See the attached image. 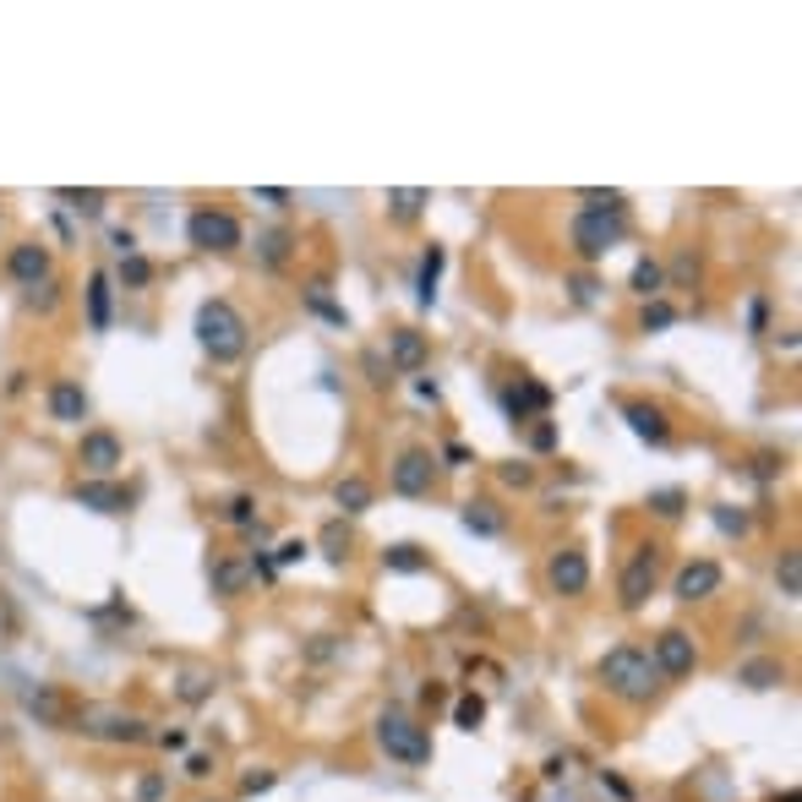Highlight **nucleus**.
Listing matches in <instances>:
<instances>
[{
	"label": "nucleus",
	"mask_w": 802,
	"mask_h": 802,
	"mask_svg": "<svg viewBox=\"0 0 802 802\" xmlns=\"http://www.w3.org/2000/svg\"><path fill=\"white\" fill-rule=\"evenodd\" d=\"M55 197H61L66 208H77V213H88V219H94V213H104V202H110V192H99V186H88V192H77V186H61Z\"/></svg>",
	"instance_id": "obj_40"
},
{
	"label": "nucleus",
	"mask_w": 802,
	"mask_h": 802,
	"mask_svg": "<svg viewBox=\"0 0 802 802\" xmlns=\"http://www.w3.org/2000/svg\"><path fill=\"white\" fill-rule=\"evenodd\" d=\"M153 273H159V268H153V257L132 251V257H121V262H115V273H110V279H115L121 289H148V284H153Z\"/></svg>",
	"instance_id": "obj_31"
},
{
	"label": "nucleus",
	"mask_w": 802,
	"mask_h": 802,
	"mask_svg": "<svg viewBox=\"0 0 802 802\" xmlns=\"http://www.w3.org/2000/svg\"><path fill=\"white\" fill-rule=\"evenodd\" d=\"M775 802H802V791H797V786H786V791H780Z\"/></svg>",
	"instance_id": "obj_62"
},
{
	"label": "nucleus",
	"mask_w": 802,
	"mask_h": 802,
	"mask_svg": "<svg viewBox=\"0 0 802 802\" xmlns=\"http://www.w3.org/2000/svg\"><path fill=\"white\" fill-rule=\"evenodd\" d=\"M257 262L268 268V273H279V268H289V257H295V230H284V224H273V230H257Z\"/></svg>",
	"instance_id": "obj_22"
},
{
	"label": "nucleus",
	"mask_w": 802,
	"mask_h": 802,
	"mask_svg": "<svg viewBox=\"0 0 802 802\" xmlns=\"http://www.w3.org/2000/svg\"><path fill=\"white\" fill-rule=\"evenodd\" d=\"M186 240H192L197 251L230 257V251L246 246V230H240V219H235L230 208H197V213L186 219Z\"/></svg>",
	"instance_id": "obj_6"
},
{
	"label": "nucleus",
	"mask_w": 802,
	"mask_h": 802,
	"mask_svg": "<svg viewBox=\"0 0 802 802\" xmlns=\"http://www.w3.org/2000/svg\"><path fill=\"white\" fill-rule=\"evenodd\" d=\"M443 699H448V688H443V682H437V677H432V682H427V688H421V704H427V710H432V704H443Z\"/></svg>",
	"instance_id": "obj_61"
},
{
	"label": "nucleus",
	"mask_w": 802,
	"mask_h": 802,
	"mask_svg": "<svg viewBox=\"0 0 802 802\" xmlns=\"http://www.w3.org/2000/svg\"><path fill=\"white\" fill-rule=\"evenodd\" d=\"M186 775H192V780H208V775H213V753H192V758H186Z\"/></svg>",
	"instance_id": "obj_55"
},
{
	"label": "nucleus",
	"mask_w": 802,
	"mask_h": 802,
	"mask_svg": "<svg viewBox=\"0 0 802 802\" xmlns=\"http://www.w3.org/2000/svg\"><path fill=\"white\" fill-rule=\"evenodd\" d=\"M416 393H421V405H443V387L432 377H416Z\"/></svg>",
	"instance_id": "obj_57"
},
{
	"label": "nucleus",
	"mask_w": 802,
	"mask_h": 802,
	"mask_svg": "<svg viewBox=\"0 0 802 802\" xmlns=\"http://www.w3.org/2000/svg\"><path fill=\"white\" fill-rule=\"evenodd\" d=\"M344 644H338V633H317V644H306V661H333Z\"/></svg>",
	"instance_id": "obj_50"
},
{
	"label": "nucleus",
	"mask_w": 802,
	"mask_h": 802,
	"mask_svg": "<svg viewBox=\"0 0 802 802\" xmlns=\"http://www.w3.org/2000/svg\"><path fill=\"white\" fill-rule=\"evenodd\" d=\"M246 568H251V579L279 584V563H273V552H268V546H251V552H246Z\"/></svg>",
	"instance_id": "obj_47"
},
{
	"label": "nucleus",
	"mask_w": 802,
	"mask_h": 802,
	"mask_svg": "<svg viewBox=\"0 0 802 802\" xmlns=\"http://www.w3.org/2000/svg\"><path fill=\"white\" fill-rule=\"evenodd\" d=\"M557 443H563V427L557 421H530V454H557Z\"/></svg>",
	"instance_id": "obj_45"
},
{
	"label": "nucleus",
	"mask_w": 802,
	"mask_h": 802,
	"mask_svg": "<svg viewBox=\"0 0 802 802\" xmlns=\"http://www.w3.org/2000/svg\"><path fill=\"white\" fill-rule=\"evenodd\" d=\"M192 333H197V349L213 360V366H235L240 355H246V344H251V328H246V317L224 300V295H208L202 306H197V322H192Z\"/></svg>",
	"instance_id": "obj_2"
},
{
	"label": "nucleus",
	"mask_w": 802,
	"mask_h": 802,
	"mask_svg": "<svg viewBox=\"0 0 802 802\" xmlns=\"http://www.w3.org/2000/svg\"><path fill=\"white\" fill-rule=\"evenodd\" d=\"M317 546H322V557H328V563H344V557H349V546H355V541H349V525H344V519L322 525Z\"/></svg>",
	"instance_id": "obj_37"
},
{
	"label": "nucleus",
	"mask_w": 802,
	"mask_h": 802,
	"mask_svg": "<svg viewBox=\"0 0 802 802\" xmlns=\"http://www.w3.org/2000/svg\"><path fill=\"white\" fill-rule=\"evenodd\" d=\"M666 328H677V306L661 295V300H644L639 306V333H666Z\"/></svg>",
	"instance_id": "obj_35"
},
{
	"label": "nucleus",
	"mask_w": 802,
	"mask_h": 802,
	"mask_svg": "<svg viewBox=\"0 0 802 802\" xmlns=\"http://www.w3.org/2000/svg\"><path fill=\"white\" fill-rule=\"evenodd\" d=\"M45 410H50L55 427H83L94 416V398H88V387L77 377H55L50 393H45Z\"/></svg>",
	"instance_id": "obj_15"
},
{
	"label": "nucleus",
	"mask_w": 802,
	"mask_h": 802,
	"mask_svg": "<svg viewBox=\"0 0 802 802\" xmlns=\"http://www.w3.org/2000/svg\"><path fill=\"white\" fill-rule=\"evenodd\" d=\"M437 465H448V470H465V465H476V448H470V443H448V448L437 454Z\"/></svg>",
	"instance_id": "obj_49"
},
{
	"label": "nucleus",
	"mask_w": 802,
	"mask_h": 802,
	"mask_svg": "<svg viewBox=\"0 0 802 802\" xmlns=\"http://www.w3.org/2000/svg\"><path fill=\"white\" fill-rule=\"evenodd\" d=\"M72 503L88 508V514H126L132 508V492L121 481H77L72 486Z\"/></svg>",
	"instance_id": "obj_19"
},
{
	"label": "nucleus",
	"mask_w": 802,
	"mask_h": 802,
	"mask_svg": "<svg viewBox=\"0 0 802 802\" xmlns=\"http://www.w3.org/2000/svg\"><path fill=\"white\" fill-rule=\"evenodd\" d=\"M720 584H726V568H720L715 557H688V563L671 573V601H682V606H704V601L720 595Z\"/></svg>",
	"instance_id": "obj_11"
},
{
	"label": "nucleus",
	"mask_w": 802,
	"mask_h": 802,
	"mask_svg": "<svg viewBox=\"0 0 802 802\" xmlns=\"http://www.w3.org/2000/svg\"><path fill=\"white\" fill-rule=\"evenodd\" d=\"M465 530L470 535H481V541H492V535H503L508 530V508H497L492 497H476V503H465Z\"/></svg>",
	"instance_id": "obj_25"
},
{
	"label": "nucleus",
	"mask_w": 802,
	"mask_h": 802,
	"mask_svg": "<svg viewBox=\"0 0 802 802\" xmlns=\"http://www.w3.org/2000/svg\"><path fill=\"white\" fill-rule=\"evenodd\" d=\"M650 661L661 671V682H688L699 671V644L688 628H661L655 644H650Z\"/></svg>",
	"instance_id": "obj_9"
},
{
	"label": "nucleus",
	"mask_w": 802,
	"mask_h": 802,
	"mask_svg": "<svg viewBox=\"0 0 802 802\" xmlns=\"http://www.w3.org/2000/svg\"><path fill=\"white\" fill-rule=\"evenodd\" d=\"M427 202H432L427 186H393V192H387V219H393V224H416V219L427 213Z\"/></svg>",
	"instance_id": "obj_26"
},
{
	"label": "nucleus",
	"mask_w": 802,
	"mask_h": 802,
	"mask_svg": "<svg viewBox=\"0 0 802 802\" xmlns=\"http://www.w3.org/2000/svg\"><path fill=\"white\" fill-rule=\"evenodd\" d=\"M454 726L459 731H481L486 726V699L481 693H459L454 699Z\"/></svg>",
	"instance_id": "obj_39"
},
{
	"label": "nucleus",
	"mask_w": 802,
	"mask_h": 802,
	"mask_svg": "<svg viewBox=\"0 0 802 802\" xmlns=\"http://www.w3.org/2000/svg\"><path fill=\"white\" fill-rule=\"evenodd\" d=\"M443 268H448V246H427L421 251V268H416V306L421 311H432L437 306V284H443Z\"/></svg>",
	"instance_id": "obj_20"
},
{
	"label": "nucleus",
	"mask_w": 802,
	"mask_h": 802,
	"mask_svg": "<svg viewBox=\"0 0 802 802\" xmlns=\"http://www.w3.org/2000/svg\"><path fill=\"white\" fill-rule=\"evenodd\" d=\"M251 202H262V208H289L295 197H289L284 186H257V192H251Z\"/></svg>",
	"instance_id": "obj_52"
},
{
	"label": "nucleus",
	"mask_w": 802,
	"mask_h": 802,
	"mask_svg": "<svg viewBox=\"0 0 802 802\" xmlns=\"http://www.w3.org/2000/svg\"><path fill=\"white\" fill-rule=\"evenodd\" d=\"M644 508H650L655 519H666V525H671V519H682V514H688V492H682V486H655V492L644 497Z\"/></svg>",
	"instance_id": "obj_33"
},
{
	"label": "nucleus",
	"mask_w": 802,
	"mask_h": 802,
	"mask_svg": "<svg viewBox=\"0 0 802 802\" xmlns=\"http://www.w3.org/2000/svg\"><path fill=\"white\" fill-rule=\"evenodd\" d=\"M387 486L398 497H432L437 492V454L432 448H405L387 465Z\"/></svg>",
	"instance_id": "obj_10"
},
{
	"label": "nucleus",
	"mask_w": 802,
	"mask_h": 802,
	"mask_svg": "<svg viewBox=\"0 0 802 802\" xmlns=\"http://www.w3.org/2000/svg\"><path fill=\"white\" fill-rule=\"evenodd\" d=\"M279 786V769H251V775H240V797H262V791H273Z\"/></svg>",
	"instance_id": "obj_48"
},
{
	"label": "nucleus",
	"mask_w": 802,
	"mask_h": 802,
	"mask_svg": "<svg viewBox=\"0 0 802 802\" xmlns=\"http://www.w3.org/2000/svg\"><path fill=\"white\" fill-rule=\"evenodd\" d=\"M590 579H595V568H590V552H584V546H557V552L546 557V590H552L557 601L590 595Z\"/></svg>",
	"instance_id": "obj_8"
},
{
	"label": "nucleus",
	"mask_w": 802,
	"mask_h": 802,
	"mask_svg": "<svg viewBox=\"0 0 802 802\" xmlns=\"http://www.w3.org/2000/svg\"><path fill=\"white\" fill-rule=\"evenodd\" d=\"M77 465L88 470V481H115V470L126 465V443L110 427H88L77 443Z\"/></svg>",
	"instance_id": "obj_12"
},
{
	"label": "nucleus",
	"mask_w": 802,
	"mask_h": 802,
	"mask_svg": "<svg viewBox=\"0 0 802 802\" xmlns=\"http://www.w3.org/2000/svg\"><path fill=\"white\" fill-rule=\"evenodd\" d=\"M503 410H508L514 427H530V421H541L552 410V387L535 382V377H519V382L503 387Z\"/></svg>",
	"instance_id": "obj_16"
},
{
	"label": "nucleus",
	"mask_w": 802,
	"mask_h": 802,
	"mask_svg": "<svg viewBox=\"0 0 802 802\" xmlns=\"http://www.w3.org/2000/svg\"><path fill=\"white\" fill-rule=\"evenodd\" d=\"M710 525H715L726 541H748V535H753V514L737 508V503H710Z\"/></svg>",
	"instance_id": "obj_30"
},
{
	"label": "nucleus",
	"mask_w": 802,
	"mask_h": 802,
	"mask_svg": "<svg viewBox=\"0 0 802 802\" xmlns=\"http://www.w3.org/2000/svg\"><path fill=\"white\" fill-rule=\"evenodd\" d=\"M601 786H606L612 797H622V802H633V786H628L622 775H612V769H601Z\"/></svg>",
	"instance_id": "obj_56"
},
{
	"label": "nucleus",
	"mask_w": 802,
	"mask_h": 802,
	"mask_svg": "<svg viewBox=\"0 0 802 802\" xmlns=\"http://www.w3.org/2000/svg\"><path fill=\"white\" fill-rule=\"evenodd\" d=\"M377 748L387 753V758H398V764H410V769H421V764H432V726H421L410 710H398V704H387L382 715H377Z\"/></svg>",
	"instance_id": "obj_3"
},
{
	"label": "nucleus",
	"mask_w": 802,
	"mask_h": 802,
	"mask_svg": "<svg viewBox=\"0 0 802 802\" xmlns=\"http://www.w3.org/2000/svg\"><path fill=\"white\" fill-rule=\"evenodd\" d=\"M306 557H311V541H300V535H289V541H279V546H273L279 573H284V568H295V563H306Z\"/></svg>",
	"instance_id": "obj_46"
},
{
	"label": "nucleus",
	"mask_w": 802,
	"mask_h": 802,
	"mask_svg": "<svg viewBox=\"0 0 802 802\" xmlns=\"http://www.w3.org/2000/svg\"><path fill=\"white\" fill-rule=\"evenodd\" d=\"M780 470H786V459H780V454H758V459H753V476H758V481H775Z\"/></svg>",
	"instance_id": "obj_54"
},
{
	"label": "nucleus",
	"mask_w": 802,
	"mask_h": 802,
	"mask_svg": "<svg viewBox=\"0 0 802 802\" xmlns=\"http://www.w3.org/2000/svg\"><path fill=\"white\" fill-rule=\"evenodd\" d=\"M110 246H115V257H132V251H137V235H132V230H115Z\"/></svg>",
	"instance_id": "obj_58"
},
{
	"label": "nucleus",
	"mask_w": 802,
	"mask_h": 802,
	"mask_svg": "<svg viewBox=\"0 0 802 802\" xmlns=\"http://www.w3.org/2000/svg\"><path fill=\"white\" fill-rule=\"evenodd\" d=\"M213 688H219V677H213V671H181V682H175V693H181L186 704H208V699H213Z\"/></svg>",
	"instance_id": "obj_38"
},
{
	"label": "nucleus",
	"mask_w": 802,
	"mask_h": 802,
	"mask_svg": "<svg viewBox=\"0 0 802 802\" xmlns=\"http://www.w3.org/2000/svg\"><path fill=\"white\" fill-rule=\"evenodd\" d=\"M432 568V552L421 541H387L382 546V573H427Z\"/></svg>",
	"instance_id": "obj_23"
},
{
	"label": "nucleus",
	"mask_w": 802,
	"mask_h": 802,
	"mask_svg": "<svg viewBox=\"0 0 802 802\" xmlns=\"http://www.w3.org/2000/svg\"><path fill=\"white\" fill-rule=\"evenodd\" d=\"M306 306H311L322 322H333V328H349V311H344V306L328 295V279H311V284H306Z\"/></svg>",
	"instance_id": "obj_32"
},
{
	"label": "nucleus",
	"mask_w": 802,
	"mask_h": 802,
	"mask_svg": "<svg viewBox=\"0 0 802 802\" xmlns=\"http://www.w3.org/2000/svg\"><path fill=\"white\" fill-rule=\"evenodd\" d=\"M748 328H753V333H764V328H769V300H764V295H753V300H748Z\"/></svg>",
	"instance_id": "obj_53"
},
{
	"label": "nucleus",
	"mask_w": 802,
	"mask_h": 802,
	"mask_svg": "<svg viewBox=\"0 0 802 802\" xmlns=\"http://www.w3.org/2000/svg\"><path fill=\"white\" fill-rule=\"evenodd\" d=\"M699 279H704V257H699L693 246L671 251V262H666V289H699Z\"/></svg>",
	"instance_id": "obj_29"
},
{
	"label": "nucleus",
	"mask_w": 802,
	"mask_h": 802,
	"mask_svg": "<svg viewBox=\"0 0 802 802\" xmlns=\"http://www.w3.org/2000/svg\"><path fill=\"white\" fill-rule=\"evenodd\" d=\"M563 289H568V300H573V306H595V300H601V279H595L590 268L568 273V279H563Z\"/></svg>",
	"instance_id": "obj_41"
},
{
	"label": "nucleus",
	"mask_w": 802,
	"mask_h": 802,
	"mask_svg": "<svg viewBox=\"0 0 802 802\" xmlns=\"http://www.w3.org/2000/svg\"><path fill=\"white\" fill-rule=\"evenodd\" d=\"M66 731H83L94 742H148L153 726L143 715H121V710H77L66 720Z\"/></svg>",
	"instance_id": "obj_7"
},
{
	"label": "nucleus",
	"mask_w": 802,
	"mask_h": 802,
	"mask_svg": "<svg viewBox=\"0 0 802 802\" xmlns=\"http://www.w3.org/2000/svg\"><path fill=\"white\" fill-rule=\"evenodd\" d=\"M34 306H39V311H55V306H61V279H45V284L34 289Z\"/></svg>",
	"instance_id": "obj_51"
},
{
	"label": "nucleus",
	"mask_w": 802,
	"mask_h": 802,
	"mask_svg": "<svg viewBox=\"0 0 802 802\" xmlns=\"http://www.w3.org/2000/svg\"><path fill=\"white\" fill-rule=\"evenodd\" d=\"M595 682H601L617 704H628V710H644V704L666 688L644 644H612V650L595 661Z\"/></svg>",
	"instance_id": "obj_1"
},
{
	"label": "nucleus",
	"mask_w": 802,
	"mask_h": 802,
	"mask_svg": "<svg viewBox=\"0 0 802 802\" xmlns=\"http://www.w3.org/2000/svg\"><path fill=\"white\" fill-rule=\"evenodd\" d=\"M622 421H628V432L639 437V443H650V448H666L671 443V416H666V405H655V398H622Z\"/></svg>",
	"instance_id": "obj_13"
},
{
	"label": "nucleus",
	"mask_w": 802,
	"mask_h": 802,
	"mask_svg": "<svg viewBox=\"0 0 802 802\" xmlns=\"http://www.w3.org/2000/svg\"><path fill=\"white\" fill-rule=\"evenodd\" d=\"M661 563H666V546L661 541H644V546H633V557L622 563V573H617V606L633 617V612H644L650 606V595L661 590Z\"/></svg>",
	"instance_id": "obj_5"
},
{
	"label": "nucleus",
	"mask_w": 802,
	"mask_h": 802,
	"mask_svg": "<svg viewBox=\"0 0 802 802\" xmlns=\"http://www.w3.org/2000/svg\"><path fill=\"white\" fill-rule=\"evenodd\" d=\"M153 742H159L164 753H181V748H186V731H153Z\"/></svg>",
	"instance_id": "obj_59"
},
{
	"label": "nucleus",
	"mask_w": 802,
	"mask_h": 802,
	"mask_svg": "<svg viewBox=\"0 0 802 802\" xmlns=\"http://www.w3.org/2000/svg\"><path fill=\"white\" fill-rule=\"evenodd\" d=\"M382 355H387L393 377H421V371H427V360H432V338H427L421 328H393Z\"/></svg>",
	"instance_id": "obj_14"
},
{
	"label": "nucleus",
	"mask_w": 802,
	"mask_h": 802,
	"mask_svg": "<svg viewBox=\"0 0 802 802\" xmlns=\"http://www.w3.org/2000/svg\"><path fill=\"white\" fill-rule=\"evenodd\" d=\"M628 289H633L639 300H661V295H666V262H661V257H639L633 273H628Z\"/></svg>",
	"instance_id": "obj_27"
},
{
	"label": "nucleus",
	"mask_w": 802,
	"mask_h": 802,
	"mask_svg": "<svg viewBox=\"0 0 802 802\" xmlns=\"http://www.w3.org/2000/svg\"><path fill=\"white\" fill-rule=\"evenodd\" d=\"M224 525H235V530H257V525H262V514H257V497H251V492L230 497V503H224Z\"/></svg>",
	"instance_id": "obj_42"
},
{
	"label": "nucleus",
	"mask_w": 802,
	"mask_h": 802,
	"mask_svg": "<svg viewBox=\"0 0 802 802\" xmlns=\"http://www.w3.org/2000/svg\"><path fill=\"white\" fill-rule=\"evenodd\" d=\"M360 371H366V382H371V387H393V382H398L382 349H366V355H360Z\"/></svg>",
	"instance_id": "obj_44"
},
{
	"label": "nucleus",
	"mask_w": 802,
	"mask_h": 802,
	"mask_svg": "<svg viewBox=\"0 0 802 802\" xmlns=\"http://www.w3.org/2000/svg\"><path fill=\"white\" fill-rule=\"evenodd\" d=\"M7 273H12L17 284L39 289L45 279H55V257H50V246H45V240H17V246L7 251Z\"/></svg>",
	"instance_id": "obj_17"
},
{
	"label": "nucleus",
	"mask_w": 802,
	"mask_h": 802,
	"mask_svg": "<svg viewBox=\"0 0 802 802\" xmlns=\"http://www.w3.org/2000/svg\"><path fill=\"white\" fill-rule=\"evenodd\" d=\"M737 682H742L748 693H769V688L786 682V666L769 661V655H758V661H742V666H737Z\"/></svg>",
	"instance_id": "obj_28"
},
{
	"label": "nucleus",
	"mask_w": 802,
	"mask_h": 802,
	"mask_svg": "<svg viewBox=\"0 0 802 802\" xmlns=\"http://www.w3.org/2000/svg\"><path fill=\"white\" fill-rule=\"evenodd\" d=\"M568 240H573V257L584 268H595V262H606L628 240V213H590V208H579L573 224H568Z\"/></svg>",
	"instance_id": "obj_4"
},
{
	"label": "nucleus",
	"mask_w": 802,
	"mask_h": 802,
	"mask_svg": "<svg viewBox=\"0 0 802 802\" xmlns=\"http://www.w3.org/2000/svg\"><path fill=\"white\" fill-rule=\"evenodd\" d=\"M371 503H377V486H371L366 476H344V481L333 486V508H338L344 519H360V514H371Z\"/></svg>",
	"instance_id": "obj_24"
},
{
	"label": "nucleus",
	"mask_w": 802,
	"mask_h": 802,
	"mask_svg": "<svg viewBox=\"0 0 802 802\" xmlns=\"http://www.w3.org/2000/svg\"><path fill=\"white\" fill-rule=\"evenodd\" d=\"M579 202H584L590 213H628V192H617V186H606V192H601V186H584Z\"/></svg>",
	"instance_id": "obj_36"
},
{
	"label": "nucleus",
	"mask_w": 802,
	"mask_h": 802,
	"mask_svg": "<svg viewBox=\"0 0 802 802\" xmlns=\"http://www.w3.org/2000/svg\"><path fill=\"white\" fill-rule=\"evenodd\" d=\"M541 775H546V780H563V775H568V753H552V758L541 764Z\"/></svg>",
	"instance_id": "obj_60"
},
{
	"label": "nucleus",
	"mask_w": 802,
	"mask_h": 802,
	"mask_svg": "<svg viewBox=\"0 0 802 802\" xmlns=\"http://www.w3.org/2000/svg\"><path fill=\"white\" fill-rule=\"evenodd\" d=\"M83 306H88V328L94 333H110V322H115V279H110V268H94L88 273Z\"/></svg>",
	"instance_id": "obj_18"
},
{
	"label": "nucleus",
	"mask_w": 802,
	"mask_h": 802,
	"mask_svg": "<svg viewBox=\"0 0 802 802\" xmlns=\"http://www.w3.org/2000/svg\"><path fill=\"white\" fill-rule=\"evenodd\" d=\"M497 481H503L508 492H530V486L541 481V470L525 465V459H508V465H497Z\"/></svg>",
	"instance_id": "obj_43"
},
{
	"label": "nucleus",
	"mask_w": 802,
	"mask_h": 802,
	"mask_svg": "<svg viewBox=\"0 0 802 802\" xmlns=\"http://www.w3.org/2000/svg\"><path fill=\"white\" fill-rule=\"evenodd\" d=\"M775 584H780V595H786V601H797V595H802V552H797V546H786V552L775 557Z\"/></svg>",
	"instance_id": "obj_34"
},
{
	"label": "nucleus",
	"mask_w": 802,
	"mask_h": 802,
	"mask_svg": "<svg viewBox=\"0 0 802 802\" xmlns=\"http://www.w3.org/2000/svg\"><path fill=\"white\" fill-rule=\"evenodd\" d=\"M208 584H213V595H224V601L246 595V584H251V568H246V557H235V552L213 557V568H208Z\"/></svg>",
	"instance_id": "obj_21"
}]
</instances>
